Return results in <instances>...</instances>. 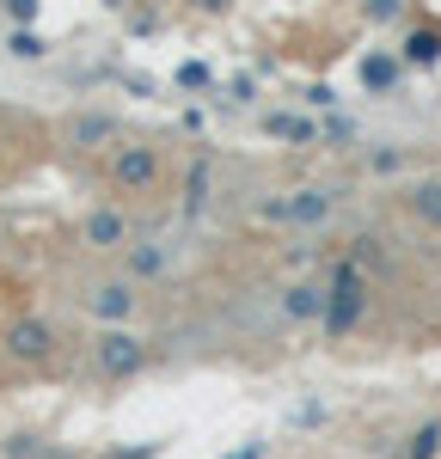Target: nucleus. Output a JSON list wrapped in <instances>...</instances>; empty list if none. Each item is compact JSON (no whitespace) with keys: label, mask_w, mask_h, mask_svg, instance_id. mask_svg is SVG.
I'll return each mask as SVG.
<instances>
[{"label":"nucleus","mask_w":441,"mask_h":459,"mask_svg":"<svg viewBox=\"0 0 441 459\" xmlns=\"http://www.w3.org/2000/svg\"><path fill=\"white\" fill-rule=\"evenodd\" d=\"M0 454H6V459H74L68 447H56V441H43V435H25V429H19V435H6V441H0Z\"/></svg>","instance_id":"nucleus-12"},{"label":"nucleus","mask_w":441,"mask_h":459,"mask_svg":"<svg viewBox=\"0 0 441 459\" xmlns=\"http://www.w3.org/2000/svg\"><path fill=\"white\" fill-rule=\"evenodd\" d=\"M105 459H160V441H147V447H117V454Z\"/></svg>","instance_id":"nucleus-21"},{"label":"nucleus","mask_w":441,"mask_h":459,"mask_svg":"<svg viewBox=\"0 0 441 459\" xmlns=\"http://www.w3.org/2000/svg\"><path fill=\"white\" fill-rule=\"evenodd\" d=\"M0 350L13 355V361H25V368H43V361L56 355V325H49V318H37V313L13 318V325L0 331Z\"/></svg>","instance_id":"nucleus-3"},{"label":"nucleus","mask_w":441,"mask_h":459,"mask_svg":"<svg viewBox=\"0 0 441 459\" xmlns=\"http://www.w3.org/2000/svg\"><path fill=\"white\" fill-rule=\"evenodd\" d=\"M196 6H203V13H227L233 0H196Z\"/></svg>","instance_id":"nucleus-25"},{"label":"nucleus","mask_w":441,"mask_h":459,"mask_svg":"<svg viewBox=\"0 0 441 459\" xmlns=\"http://www.w3.org/2000/svg\"><path fill=\"white\" fill-rule=\"evenodd\" d=\"M178 86H190V92H196V86H209V68H203V62H184V68H178Z\"/></svg>","instance_id":"nucleus-20"},{"label":"nucleus","mask_w":441,"mask_h":459,"mask_svg":"<svg viewBox=\"0 0 441 459\" xmlns=\"http://www.w3.org/2000/svg\"><path fill=\"white\" fill-rule=\"evenodd\" d=\"M337 209V190L325 184H313V190H294V196H276V203H264V221H294V227H319L325 214Z\"/></svg>","instance_id":"nucleus-6"},{"label":"nucleus","mask_w":441,"mask_h":459,"mask_svg":"<svg viewBox=\"0 0 441 459\" xmlns=\"http://www.w3.org/2000/svg\"><path fill=\"white\" fill-rule=\"evenodd\" d=\"M411 214H417L423 227H441V178H423V184L411 190Z\"/></svg>","instance_id":"nucleus-14"},{"label":"nucleus","mask_w":441,"mask_h":459,"mask_svg":"<svg viewBox=\"0 0 441 459\" xmlns=\"http://www.w3.org/2000/svg\"><path fill=\"white\" fill-rule=\"evenodd\" d=\"M105 6H123V0H105Z\"/></svg>","instance_id":"nucleus-26"},{"label":"nucleus","mask_w":441,"mask_h":459,"mask_svg":"<svg viewBox=\"0 0 441 459\" xmlns=\"http://www.w3.org/2000/svg\"><path fill=\"white\" fill-rule=\"evenodd\" d=\"M362 86L368 92H393V86H399V56H368L362 62Z\"/></svg>","instance_id":"nucleus-16"},{"label":"nucleus","mask_w":441,"mask_h":459,"mask_svg":"<svg viewBox=\"0 0 441 459\" xmlns=\"http://www.w3.org/2000/svg\"><path fill=\"white\" fill-rule=\"evenodd\" d=\"M37 6H43V0H0V13H6L13 25H37Z\"/></svg>","instance_id":"nucleus-19"},{"label":"nucleus","mask_w":441,"mask_h":459,"mask_svg":"<svg viewBox=\"0 0 441 459\" xmlns=\"http://www.w3.org/2000/svg\"><path fill=\"white\" fill-rule=\"evenodd\" d=\"M147 337L135 331H123V325H105L99 337H92V368H99V380H135L147 368Z\"/></svg>","instance_id":"nucleus-2"},{"label":"nucleus","mask_w":441,"mask_h":459,"mask_svg":"<svg viewBox=\"0 0 441 459\" xmlns=\"http://www.w3.org/2000/svg\"><path fill=\"white\" fill-rule=\"evenodd\" d=\"M6 56H13V62H43V56H49V43H43L31 25H13V31H6Z\"/></svg>","instance_id":"nucleus-15"},{"label":"nucleus","mask_w":441,"mask_h":459,"mask_svg":"<svg viewBox=\"0 0 441 459\" xmlns=\"http://www.w3.org/2000/svg\"><path fill=\"white\" fill-rule=\"evenodd\" d=\"M62 135H68V147H105V142H117V117H105V110H80V117L62 123Z\"/></svg>","instance_id":"nucleus-9"},{"label":"nucleus","mask_w":441,"mask_h":459,"mask_svg":"<svg viewBox=\"0 0 441 459\" xmlns=\"http://www.w3.org/2000/svg\"><path fill=\"white\" fill-rule=\"evenodd\" d=\"M227 459H264V441H252V447H239V454H227Z\"/></svg>","instance_id":"nucleus-24"},{"label":"nucleus","mask_w":441,"mask_h":459,"mask_svg":"<svg viewBox=\"0 0 441 459\" xmlns=\"http://www.w3.org/2000/svg\"><path fill=\"white\" fill-rule=\"evenodd\" d=\"M123 264H129V282H160V276H172V251L160 246V239H129V246H123Z\"/></svg>","instance_id":"nucleus-8"},{"label":"nucleus","mask_w":441,"mask_h":459,"mask_svg":"<svg viewBox=\"0 0 441 459\" xmlns=\"http://www.w3.org/2000/svg\"><path fill=\"white\" fill-rule=\"evenodd\" d=\"M404 62H417V68H429V62H441V31L436 25H417V31H404Z\"/></svg>","instance_id":"nucleus-13"},{"label":"nucleus","mask_w":441,"mask_h":459,"mask_svg":"<svg viewBox=\"0 0 441 459\" xmlns=\"http://www.w3.org/2000/svg\"><path fill=\"white\" fill-rule=\"evenodd\" d=\"M368 318V276H362V264H337V276L325 282V337L331 343H343L356 325Z\"/></svg>","instance_id":"nucleus-1"},{"label":"nucleus","mask_w":441,"mask_h":459,"mask_svg":"<svg viewBox=\"0 0 441 459\" xmlns=\"http://www.w3.org/2000/svg\"><path fill=\"white\" fill-rule=\"evenodd\" d=\"M441 454V423H423L417 435H411V447H404V459H436Z\"/></svg>","instance_id":"nucleus-18"},{"label":"nucleus","mask_w":441,"mask_h":459,"mask_svg":"<svg viewBox=\"0 0 441 459\" xmlns=\"http://www.w3.org/2000/svg\"><path fill=\"white\" fill-rule=\"evenodd\" d=\"M325 135H331V142H356V123H343V117H331V123H325Z\"/></svg>","instance_id":"nucleus-23"},{"label":"nucleus","mask_w":441,"mask_h":459,"mask_svg":"<svg viewBox=\"0 0 441 459\" xmlns=\"http://www.w3.org/2000/svg\"><path fill=\"white\" fill-rule=\"evenodd\" d=\"M135 300H142V294H135L129 276H105V282L80 288V307L99 318V325H129V318H135Z\"/></svg>","instance_id":"nucleus-5"},{"label":"nucleus","mask_w":441,"mask_h":459,"mask_svg":"<svg viewBox=\"0 0 441 459\" xmlns=\"http://www.w3.org/2000/svg\"><path fill=\"white\" fill-rule=\"evenodd\" d=\"M203 209H209V160H196L184 178V214H203Z\"/></svg>","instance_id":"nucleus-17"},{"label":"nucleus","mask_w":441,"mask_h":459,"mask_svg":"<svg viewBox=\"0 0 441 459\" xmlns=\"http://www.w3.org/2000/svg\"><path fill=\"white\" fill-rule=\"evenodd\" d=\"M282 318H294V325H307V318H325V288H319V282H294V288H282Z\"/></svg>","instance_id":"nucleus-10"},{"label":"nucleus","mask_w":441,"mask_h":459,"mask_svg":"<svg viewBox=\"0 0 441 459\" xmlns=\"http://www.w3.org/2000/svg\"><path fill=\"white\" fill-rule=\"evenodd\" d=\"M80 246L123 251V246H129V214H123V209H92L86 221H80Z\"/></svg>","instance_id":"nucleus-7"},{"label":"nucleus","mask_w":441,"mask_h":459,"mask_svg":"<svg viewBox=\"0 0 441 459\" xmlns=\"http://www.w3.org/2000/svg\"><path fill=\"white\" fill-rule=\"evenodd\" d=\"M404 0H368V19H399Z\"/></svg>","instance_id":"nucleus-22"},{"label":"nucleus","mask_w":441,"mask_h":459,"mask_svg":"<svg viewBox=\"0 0 441 459\" xmlns=\"http://www.w3.org/2000/svg\"><path fill=\"white\" fill-rule=\"evenodd\" d=\"M264 135H276V142H289V147L319 142V129H313L307 117H294V110H264Z\"/></svg>","instance_id":"nucleus-11"},{"label":"nucleus","mask_w":441,"mask_h":459,"mask_svg":"<svg viewBox=\"0 0 441 459\" xmlns=\"http://www.w3.org/2000/svg\"><path fill=\"white\" fill-rule=\"evenodd\" d=\"M110 184H117V190H129V196L153 190V184H160V147H147V142L110 147Z\"/></svg>","instance_id":"nucleus-4"}]
</instances>
